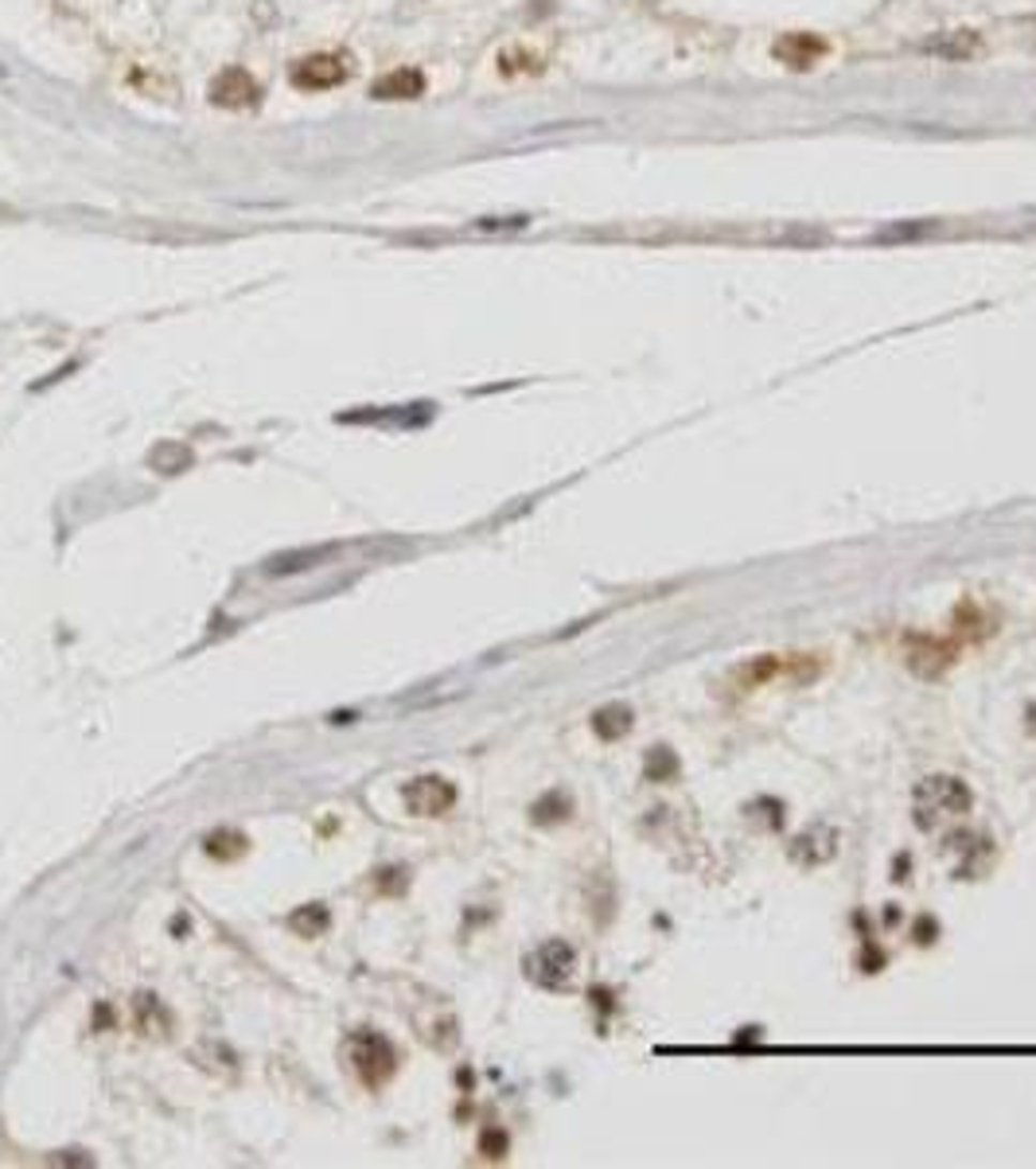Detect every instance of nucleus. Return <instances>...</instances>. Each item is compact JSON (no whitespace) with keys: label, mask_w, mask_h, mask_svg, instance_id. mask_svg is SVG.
I'll return each mask as SVG.
<instances>
[{"label":"nucleus","mask_w":1036,"mask_h":1169,"mask_svg":"<svg viewBox=\"0 0 1036 1169\" xmlns=\"http://www.w3.org/2000/svg\"><path fill=\"white\" fill-rule=\"evenodd\" d=\"M351 1061L359 1064L366 1083H382L386 1076L397 1068V1056L390 1049V1040L378 1037V1033H355L351 1037Z\"/></svg>","instance_id":"nucleus-4"},{"label":"nucleus","mask_w":1036,"mask_h":1169,"mask_svg":"<svg viewBox=\"0 0 1036 1169\" xmlns=\"http://www.w3.org/2000/svg\"><path fill=\"white\" fill-rule=\"evenodd\" d=\"M834 854H838V830H834V826H811V830H802V835L791 842V858L802 861V866L830 861Z\"/></svg>","instance_id":"nucleus-8"},{"label":"nucleus","mask_w":1036,"mask_h":1169,"mask_svg":"<svg viewBox=\"0 0 1036 1169\" xmlns=\"http://www.w3.org/2000/svg\"><path fill=\"white\" fill-rule=\"evenodd\" d=\"M425 94V78H421V71H414V66H402V71H390V75H382L378 83L371 87V98H378V102H402V98H421Z\"/></svg>","instance_id":"nucleus-9"},{"label":"nucleus","mask_w":1036,"mask_h":1169,"mask_svg":"<svg viewBox=\"0 0 1036 1169\" xmlns=\"http://www.w3.org/2000/svg\"><path fill=\"white\" fill-rule=\"evenodd\" d=\"M771 51H776V59H780L783 66H791V71H811V66L826 55V44L811 32H787L783 40H776Z\"/></svg>","instance_id":"nucleus-7"},{"label":"nucleus","mask_w":1036,"mask_h":1169,"mask_svg":"<svg viewBox=\"0 0 1036 1169\" xmlns=\"http://www.w3.org/2000/svg\"><path fill=\"white\" fill-rule=\"evenodd\" d=\"M678 776V756L666 745H655L647 756V780H674Z\"/></svg>","instance_id":"nucleus-13"},{"label":"nucleus","mask_w":1036,"mask_h":1169,"mask_svg":"<svg viewBox=\"0 0 1036 1169\" xmlns=\"http://www.w3.org/2000/svg\"><path fill=\"white\" fill-rule=\"evenodd\" d=\"M507 1142H502V1135H487L483 1138V1150H502Z\"/></svg>","instance_id":"nucleus-14"},{"label":"nucleus","mask_w":1036,"mask_h":1169,"mask_svg":"<svg viewBox=\"0 0 1036 1169\" xmlns=\"http://www.w3.org/2000/svg\"><path fill=\"white\" fill-rule=\"evenodd\" d=\"M351 75V63L347 55H309V59H297L289 66V83L297 90H328L340 87L343 78Z\"/></svg>","instance_id":"nucleus-3"},{"label":"nucleus","mask_w":1036,"mask_h":1169,"mask_svg":"<svg viewBox=\"0 0 1036 1169\" xmlns=\"http://www.w3.org/2000/svg\"><path fill=\"white\" fill-rule=\"evenodd\" d=\"M631 721H635V714H631L628 706H604V709H597L592 730H597L604 740H620L624 733L631 730Z\"/></svg>","instance_id":"nucleus-11"},{"label":"nucleus","mask_w":1036,"mask_h":1169,"mask_svg":"<svg viewBox=\"0 0 1036 1169\" xmlns=\"http://www.w3.org/2000/svg\"><path fill=\"white\" fill-rule=\"evenodd\" d=\"M974 807V792L959 776H928L912 795V815L924 830H943L959 823Z\"/></svg>","instance_id":"nucleus-1"},{"label":"nucleus","mask_w":1036,"mask_h":1169,"mask_svg":"<svg viewBox=\"0 0 1036 1169\" xmlns=\"http://www.w3.org/2000/svg\"><path fill=\"white\" fill-rule=\"evenodd\" d=\"M406 804L414 815H445L456 804V788L440 776H421L406 788Z\"/></svg>","instance_id":"nucleus-6"},{"label":"nucleus","mask_w":1036,"mask_h":1169,"mask_svg":"<svg viewBox=\"0 0 1036 1169\" xmlns=\"http://www.w3.org/2000/svg\"><path fill=\"white\" fill-rule=\"evenodd\" d=\"M928 51L943 55V59H966V55L978 51V40H974L971 32H955V35H947V40H935V44H928Z\"/></svg>","instance_id":"nucleus-12"},{"label":"nucleus","mask_w":1036,"mask_h":1169,"mask_svg":"<svg viewBox=\"0 0 1036 1169\" xmlns=\"http://www.w3.org/2000/svg\"><path fill=\"white\" fill-rule=\"evenodd\" d=\"M207 98L223 109H246L257 102V83L242 71V66H226V71H219V75L211 78Z\"/></svg>","instance_id":"nucleus-5"},{"label":"nucleus","mask_w":1036,"mask_h":1169,"mask_svg":"<svg viewBox=\"0 0 1036 1169\" xmlns=\"http://www.w3.org/2000/svg\"><path fill=\"white\" fill-rule=\"evenodd\" d=\"M909 651H912L909 655L912 666H919L931 655V675H940L943 666L955 659V644H943V640H931V635H916V640L909 644Z\"/></svg>","instance_id":"nucleus-10"},{"label":"nucleus","mask_w":1036,"mask_h":1169,"mask_svg":"<svg viewBox=\"0 0 1036 1169\" xmlns=\"http://www.w3.org/2000/svg\"><path fill=\"white\" fill-rule=\"evenodd\" d=\"M1029 730H1033V733H1036V706H1033V709H1029Z\"/></svg>","instance_id":"nucleus-15"},{"label":"nucleus","mask_w":1036,"mask_h":1169,"mask_svg":"<svg viewBox=\"0 0 1036 1169\" xmlns=\"http://www.w3.org/2000/svg\"><path fill=\"white\" fill-rule=\"evenodd\" d=\"M526 971H530V978H535L538 987L566 990L569 983H573V975H577V955H573L569 944H561V940H550V944H542L530 959H526Z\"/></svg>","instance_id":"nucleus-2"}]
</instances>
